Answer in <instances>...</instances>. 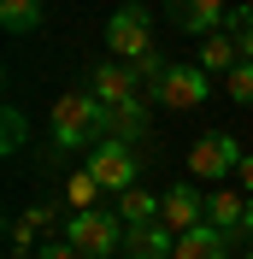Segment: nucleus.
<instances>
[{
  "instance_id": "f257e3e1",
  "label": "nucleus",
  "mask_w": 253,
  "mask_h": 259,
  "mask_svg": "<svg viewBox=\"0 0 253 259\" xmlns=\"http://www.w3.org/2000/svg\"><path fill=\"white\" fill-rule=\"evenodd\" d=\"M53 147L59 153H77V147H95L106 136V106H100L89 89H71V95L53 100Z\"/></svg>"
},
{
  "instance_id": "f03ea898",
  "label": "nucleus",
  "mask_w": 253,
  "mask_h": 259,
  "mask_svg": "<svg viewBox=\"0 0 253 259\" xmlns=\"http://www.w3.org/2000/svg\"><path fill=\"white\" fill-rule=\"evenodd\" d=\"M124 236H130V224H124L112 206L71 212V218H65V242L77 247L82 259H112V253H124Z\"/></svg>"
},
{
  "instance_id": "7ed1b4c3",
  "label": "nucleus",
  "mask_w": 253,
  "mask_h": 259,
  "mask_svg": "<svg viewBox=\"0 0 253 259\" xmlns=\"http://www.w3.org/2000/svg\"><path fill=\"white\" fill-rule=\"evenodd\" d=\"M106 48H112V59H124V65H142L147 53H159L153 48V12L147 6H118V12L106 18Z\"/></svg>"
},
{
  "instance_id": "20e7f679",
  "label": "nucleus",
  "mask_w": 253,
  "mask_h": 259,
  "mask_svg": "<svg viewBox=\"0 0 253 259\" xmlns=\"http://www.w3.org/2000/svg\"><path fill=\"white\" fill-rule=\"evenodd\" d=\"M82 171H95V183L106 194H130L136 189V171H142V159H136V147L118 142V136H100L89 153H82Z\"/></svg>"
},
{
  "instance_id": "39448f33",
  "label": "nucleus",
  "mask_w": 253,
  "mask_h": 259,
  "mask_svg": "<svg viewBox=\"0 0 253 259\" xmlns=\"http://www.w3.org/2000/svg\"><path fill=\"white\" fill-rule=\"evenodd\" d=\"M241 159H247V153H241V142L230 130H206L200 142L189 147V171L194 177H212V183H230L241 171Z\"/></svg>"
},
{
  "instance_id": "423d86ee",
  "label": "nucleus",
  "mask_w": 253,
  "mask_h": 259,
  "mask_svg": "<svg viewBox=\"0 0 253 259\" xmlns=\"http://www.w3.org/2000/svg\"><path fill=\"white\" fill-rule=\"evenodd\" d=\"M206 95H212V77H206L200 65H171L153 100L165 112H194V106H206Z\"/></svg>"
},
{
  "instance_id": "0eeeda50",
  "label": "nucleus",
  "mask_w": 253,
  "mask_h": 259,
  "mask_svg": "<svg viewBox=\"0 0 253 259\" xmlns=\"http://www.w3.org/2000/svg\"><path fill=\"white\" fill-rule=\"evenodd\" d=\"M159 224L177 230V236H183V230H200L206 224V194L194 189V183H171V189L159 194Z\"/></svg>"
},
{
  "instance_id": "6e6552de",
  "label": "nucleus",
  "mask_w": 253,
  "mask_h": 259,
  "mask_svg": "<svg viewBox=\"0 0 253 259\" xmlns=\"http://www.w3.org/2000/svg\"><path fill=\"white\" fill-rule=\"evenodd\" d=\"M165 6H171V24L183 35H218L224 30V18H230V6H224V0H165Z\"/></svg>"
},
{
  "instance_id": "1a4fd4ad",
  "label": "nucleus",
  "mask_w": 253,
  "mask_h": 259,
  "mask_svg": "<svg viewBox=\"0 0 253 259\" xmlns=\"http://www.w3.org/2000/svg\"><path fill=\"white\" fill-rule=\"evenodd\" d=\"M136 89H142V77H136V65H124V59L95 65V77H89V95H95L100 106H124V100H136Z\"/></svg>"
},
{
  "instance_id": "9d476101",
  "label": "nucleus",
  "mask_w": 253,
  "mask_h": 259,
  "mask_svg": "<svg viewBox=\"0 0 253 259\" xmlns=\"http://www.w3.org/2000/svg\"><path fill=\"white\" fill-rule=\"evenodd\" d=\"M124 253L130 259H177V230H165V224H130Z\"/></svg>"
},
{
  "instance_id": "9b49d317",
  "label": "nucleus",
  "mask_w": 253,
  "mask_h": 259,
  "mask_svg": "<svg viewBox=\"0 0 253 259\" xmlns=\"http://www.w3.org/2000/svg\"><path fill=\"white\" fill-rule=\"evenodd\" d=\"M194 65H200L206 77H230V71H236V65H241V41H236V35H230V30L206 35V41H200V59H194Z\"/></svg>"
},
{
  "instance_id": "f8f14e48",
  "label": "nucleus",
  "mask_w": 253,
  "mask_h": 259,
  "mask_svg": "<svg viewBox=\"0 0 253 259\" xmlns=\"http://www.w3.org/2000/svg\"><path fill=\"white\" fill-rule=\"evenodd\" d=\"M177 259H230V236H224L218 224L183 230V236H177Z\"/></svg>"
},
{
  "instance_id": "ddd939ff",
  "label": "nucleus",
  "mask_w": 253,
  "mask_h": 259,
  "mask_svg": "<svg viewBox=\"0 0 253 259\" xmlns=\"http://www.w3.org/2000/svg\"><path fill=\"white\" fill-rule=\"evenodd\" d=\"M106 136H118V142H142V136H147V106H142V95L124 100V106H106Z\"/></svg>"
},
{
  "instance_id": "4468645a",
  "label": "nucleus",
  "mask_w": 253,
  "mask_h": 259,
  "mask_svg": "<svg viewBox=\"0 0 253 259\" xmlns=\"http://www.w3.org/2000/svg\"><path fill=\"white\" fill-rule=\"evenodd\" d=\"M241 212H247V200H241L236 189H224V183H218V194H206V224H218L224 236H236V230H241Z\"/></svg>"
},
{
  "instance_id": "2eb2a0df",
  "label": "nucleus",
  "mask_w": 253,
  "mask_h": 259,
  "mask_svg": "<svg viewBox=\"0 0 253 259\" xmlns=\"http://www.w3.org/2000/svg\"><path fill=\"white\" fill-rule=\"evenodd\" d=\"M118 218H124V224H159V194H147L142 183H136V189L130 194H118Z\"/></svg>"
},
{
  "instance_id": "dca6fc26",
  "label": "nucleus",
  "mask_w": 253,
  "mask_h": 259,
  "mask_svg": "<svg viewBox=\"0 0 253 259\" xmlns=\"http://www.w3.org/2000/svg\"><path fill=\"white\" fill-rule=\"evenodd\" d=\"M0 24H6V35L41 30V0H0Z\"/></svg>"
},
{
  "instance_id": "f3484780",
  "label": "nucleus",
  "mask_w": 253,
  "mask_h": 259,
  "mask_svg": "<svg viewBox=\"0 0 253 259\" xmlns=\"http://www.w3.org/2000/svg\"><path fill=\"white\" fill-rule=\"evenodd\" d=\"M100 194H106V189L95 183V171H77V177L65 183V200H71L77 212H95V206H100Z\"/></svg>"
},
{
  "instance_id": "a211bd4d",
  "label": "nucleus",
  "mask_w": 253,
  "mask_h": 259,
  "mask_svg": "<svg viewBox=\"0 0 253 259\" xmlns=\"http://www.w3.org/2000/svg\"><path fill=\"white\" fill-rule=\"evenodd\" d=\"M224 30H230V35L241 41V59H253V6H230Z\"/></svg>"
},
{
  "instance_id": "6ab92c4d",
  "label": "nucleus",
  "mask_w": 253,
  "mask_h": 259,
  "mask_svg": "<svg viewBox=\"0 0 253 259\" xmlns=\"http://www.w3.org/2000/svg\"><path fill=\"white\" fill-rule=\"evenodd\" d=\"M224 95L236 100V106H253V59H241L230 77H224Z\"/></svg>"
},
{
  "instance_id": "aec40b11",
  "label": "nucleus",
  "mask_w": 253,
  "mask_h": 259,
  "mask_svg": "<svg viewBox=\"0 0 253 259\" xmlns=\"http://www.w3.org/2000/svg\"><path fill=\"white\" fill-rule=\"evenodd\" d=\"M6 242H12V253H18V259H35V253H41V242H35V230L24 224V218H12V230H6Z\"/></svg>"
},
{
  "instance_id": "412c9836",
  "label": "nucleus",
  "mask_w": 253,
  "mask_h": 259,
  "mask_svg": "<svg viewBox=\"0 0 253 259\" xmlns=\"http://www.w3.org/2000/svg\"><path fill=\"white\" fill-rule=\"evenodd\" d=\"M53 218H59V212H53L48 200H35V206H24V224H30L35 236H41V230H53Z\"/></svg>"
},
{
  "instance_id": "4be33fe9",
  "label": "nucleus",
  "mask_w": 253,
  "mask_h": 259,
  "mask_svg": "<svg viewBox=\"0 0 253 259\" xmlns=\"http://www.w3.org/2000/svg\"><path fill=\"white\" fill-rule=\"evenodd\" d=\"M18 142H24V112H6V153H18Z\"/></svg>"
},
{
  "instance_id": "5701e85b",
  "label": "nucleus",
  "mask_w": 253,
  "mask_h": 259,
  "mask_svg": "<svg viewBox=\"0 0 253 259\" xmlns=\"http://www.w3.org/2000/svg\"><path fill=\"white\" fill-rule=\"evenodd\" d=\"M35 259H82V253H77L71 242H41V253H35Z\"/></svg>"
},
{
  "instance_id": "b1692460",
  "label": "nucleus",
  "mask_w": 253,
  "mask_h": 259,
  "mask_svg": "<svg viewBox=\"0 0 253 259\" xmlns=\"http://www.w3.org/2000/svg\"><path fill=\"white\" fill-rule=\"evenodd\" d=\"M236 177H241V189L253 194V153H247V159H241V171H236Z\"/></svg>"
},
{
  "instance_id": "393cba45",
  "label": "nucleus",
  "mask_w": 253,
  "mask_h": 259,
  "mask_svg": "<svg viewBox=\"0 0 253 259\" xmlns=\"http://www.w3.org/2000/svg\"><path fill=\"white\" fill-rule=\"evenodd\" d=\"M241 230L253 236V194H247V212H241Z\"/></svg>"
},
{
  "instance_id": "a878e982",
  "label": "nucleus",
  "mask_w": 253,
  "mask_h": 259,
  "mask_svg": "<svg viewBox=\"0 0 253 259\" xmlns=\"http://www.w3.org/2000/svg\"><path fill=\"white\" fill-rule=\"evenodd\" d=\"M241 259H253V247H247V253H241Z\"/></svg>"
}]
</instances>
